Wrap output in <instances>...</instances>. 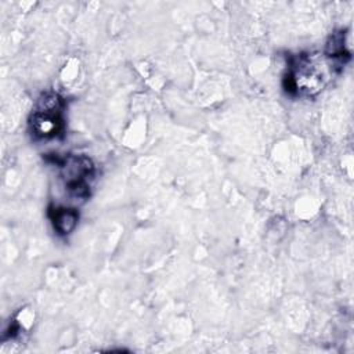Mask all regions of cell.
<instances>
[{"mask_svg":"<svg viewBox=\"0 0 354 354\" xmlns=\"http://www.w3.org/2000/svg\"><path fill=\"white\" fill-rule=\"evenodd\" d=\"M55 165L59 169V178L66 192L75 199L86 201L90 196L95 176L93 160L84 155H66L55 158Z\"/></svg>","mask_w":354,"mask_h":354,"instance_id":"3957f363","label":"cell"},{"mask_svg":"<svg viewBox=\"0 0 354 354\" xmlns=\"http://www.w3.org/2000/svg\"><path fill=\"white\" fill-rule=\"evenodd\" d=\"M65 101L57 93H46L37 100L29 118V129L36 140L57 138L64 133Z\"/></svg>","mask_w":354,"mask_h":354,"instance_id":"7a4b0ae2","label":"cell"},{"mask_svg":"<svg viewBox=\"0 0 354 354\" xmlns=\"http://www.w3.org/2000/svg\"><path fill=\"white\" fill-rule=\"evenodd\" d=\"M47 216L53 224L54 231L61 236L69 235L79 223V212L73 207L50 205Z\"/></svg>","mask_w":354,"mask_h":354,"instance_id":"277c9868","label":"cell"},{"mask_svg":"<svg viewBox=\"0 0 354 354\" xmlns=\"http://www.w3.org/2000/svg\"><path fill=\"white\" fill-rule=\"evenodd\" d=\"M340 71L342 65L324 53H301L289 58L283 88L292 95L313 97Z\"/></svg>","mask_w":354,"mask_h":354,"instance_id":"6da1fadb","label":"cell"}]
</instances>
